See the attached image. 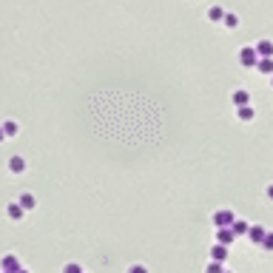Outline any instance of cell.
Instances as JSON below:
<instances>
[{
  "label": "cell",
  "mask_w": 273,
  "mask_h": 273,
  "mask_svg": "<svg viewBox=\"0 0 273 273\" xmlns=\"http://www.w3.org/2000/svg\"><path fill=\"white\" fill-rule=\"evenodd\" d=\"M208 273H225L222 262H211V265H208Z\"/></svg>",
  "instance_id": "19"
},
{
  "label": "cell",
  "mask_w": 273,
  "mask_h": 273,
  "mask_svg": "<svg viewBox=\"0 0 273 273\" xmlns=\"http://www.w3.org/2000/svg\"><path fill=\"white\" fill-rule=\"evenodd\" d=\"M225 273H230V271H225Z\"/></svg>",
  "instance_id": "25"
},
{
  "label": "cell",
  "mask_w": 273,
  "mask_h": 273,
  "mask_svg": "<svg viewBox=\"0 0 273 273\" xmlns=\"http://www.w3.org/2000/svg\"><path fill=\"white\" fill-rule=\"evenodd\" d=\"M225 259H228V248L216 242L214 248H211V262H225Z\"/></svg>",
  "instance_id": "10"
},
{
  "label": "cell",
  "mask_w": 273,
  "mask_h": 273,
  "mask_svg": "<svg viewBox=\"0 0 273 273\" xmlns=\"http://www.w3.org/2000/svg\"><path fill=\"white\" fill-rule=\"evenodd\" d=\"M256 71H262V74H271V77H273V57H259Z\"/></svg>",
  "instance_id": "11"
},
{
  "label": "cell",
  "mask_w": 273,
  "mask_h": 273,
  "mask_svg": "<svg viewBox=\"0 0 273 273\" xmlns=\"http://www.w3.org/2000/svg\"><path fill=\"white\" fill-rule=\"evenodd\" d=\"M3 139H6V131H3V125H0V142H3Z\"/></svg>",
  "instance_id": "22"
},
{
  "label": "cell",
  "mask_w": 273,
  "mask_h": 273,
  "mask_svg": "<svg viewBox=\"0 0 273 273\" xmlns=\"http://www.w3.org/2000/svg\"><path fill=\"white\" fill-rule=\"evenodd\" d=\"M233 239H236V233H233L230 228H219V230H216V242H219V245H225V248H230V242H233Z\"/></svg>",
  "instance_id": "5"
},
{
  "label": "cell",
  "mask_w": 273,
  "mask_h": 273,
  "mask_svg": "<svg viewBox=\"0 0 273 273\" xmlns=\"http://www.w3.org/2000/svg\"><path fill=\"white\" fill-rule=\"evenodd\" d=\"M233 222H236V216H233V211H228V208H222V211L214 214V225L216 228H230Z\"/></svg>",
  "instance_id": "2"
},
{
  "label": "cell",
  "mask_w": 273,
  "mask_h": 273,
  "mask_svg": "<svg viewBox=\"0 0 273 273\" xmlns=\"http://www.w3.org/2000/svg\"><path fill=\"white\" fill-rule=\"evenodd\" d=\"M17 273H29V271H26V268H20V271H17Z\"/></svg>",
  "instance_id": "24"
},
{
  "label": "cell",
  "mask_w": 273,
  "mask_h": 273,
  "mask_svg": "<svg viewBox=\"0 0 273 273\" xmlns=\"http://www.w3.org/2000/svg\"><path fill=\"white\" fill-rule=\"evenodd\" d=\"M0 271H3V273H17V271H20V259H17L14 253L3 256V262H0Z\"/></svg>",
  "instance_id": "3"
},
{
  "label": "cell",
  "mask_w": 273,
  "mask_h": 273,
  "mask_svg": "<svg viewBox=\"0 0 273 273\" xmlns=\"http://www.w3.org/2000/svg\"><path fill=\"white\" fill-rule=\"evenodd\" d=\"M253 48H256V54L259 57H273V40H259Z\"/></svg>",
  "instance_id": "9"
},
{
  "label": "cell",
  "mask_w": 273,
  "mask_h": 273,
  "mask_svg": "<svg viewBox=\"0 0 273 273\" xmlns=\"http://www.w3.org/2000/svg\"><path fill=\"white\" fill-rule=\"evenodd\" d=\"M9 174H14V177L26 174V159L23 157H9Z\"/></svg>",
  "instance_id": "6"
},
{
  "label": "cell",
  "mask_w": 273,
  "mask_h": 273,
  "mask_svg": "<svg viewBox=\"0 0 273 273\" xmlns=\"http://www.w3.org/2000/svg\"><path fill=\"white\" fill-rule=\"evenodd\" d=\"M23 214H26V208H23L20 202H9V208H6V216H9V219L17 222V219H23Z\"/></svg>",
  "instance_id": "8"
},
{
  "label": "cell",
  "mask_w": 273,
  "mask_h": 273,
  "mask_svg": "<svg viewBox=\"0 0 273 273\" xmlns=\"http://www.w3.org/2000/svg\"><path fill=\"white\" fill-rule=\"evenodd\" d=\"M236 117L242 123H250V120L256 117V111H253V105H242V108H236Z\"/></svg>",
  "instance_id": "12"
},
{
  "label": "cell",
  "mask_w": 273,
  "mask_h": 273,
  "mask_svg": "<svg viewBox=\"0 0 273 273\" xmlns=\"http://www.w3.org/2000/svg\"><path fill=\"white\" fill-rule=\"evenodd\" d=\"M0 273H3V271H0Z\"/></svg>",
  "instance_id": "26"
},
{
  "label": "cell",
  "mask_w": 273,
  "mask_h": 273,
  "mask_svg": "<svg viewBox=\"0 0 273 273\" xmlns=\"http://www.w3.org/2000/svg\"><path fill=\"white\" fill-rule=\"evenodd\" d=\"M63 273H83V268L77 262H68V265H63Z\"/></svg>",
  "instance_id": "18"
},
{
  "label": "cell",
  "mask_w": 273,
  "mask_h": 273,
  "mask_svg": "<svg viewBox=\"0 0 273 273\" xmlns=\"http://www.w3.org/2000/svg\"><path fill=\"white\" fill-rule=\"evenodd\" d=\"M208 20H225V9L222 6H211L208 9Z\"/></svg>",
  "instance_id": "13"
},
{
  "label": "cell",
  "mask_w": 273,
  "mask_h": 273,
  "mask_svg": "<svg viewBox=\"0 0 273 273\" xmlns=\"http://www.w3.org/2000/svg\"><path fill=\"white\" fill-rule=\"evenodd\" d=\"M230 100H233V105H236V108H242V105H250V94H248V89H236Z\"/></svg>",
  "instance_id": "7"
},
{
  "label": "cell",
  "mask_w": 273,
  "mask_h": 273,
  "mask_svg": "<svg viewBox=\"0 0 273 273\" xmlns=\"http://www.w3.org/2000/svg\"><path fill=\"white\" fill-rule=\"evenodd\" d=\"M17 202H20L23 208H26V211H32L34 205H37V199H34V193H23V196L17 199Z\"/></svg>",
  "instance_id": "14"
},
{
  "label": "cell",
  "mask_w": 273,
  "mask_h": 273,
  "mask_svg": "<svg viewBox=\"0 0 273 273\" xmlns=\"http://www.w3.org/2000/svg\"><path fill=\"white\" fill-rule=\"evenodd\" d=\"M222 23H225L228 29H236V26H239V17L233 14V11H225V20H222Z\"/></svg>",
  "instance_id": "16"
},
{
  "label": "cell",
  "mask_w": 273,
  "mask_h": 273,
  "mask_svg": "<svg viewBox=\"0 0 273 273\" xmlns=\"http://www.w3.org/2000/svg\"><path fill=\"white\" fill-rule=\"evenodd\" d=\"M248 222H242V219H236V222H233V225H230V230H233V233H236V236H245V233H248Z\"/></svg>",
  "instance_id": "15"
},
{
  "label": "cell",
  "mask_w": 273,
  "mask_h": 273,
  "mask_svg": "<svg viewBox=\"0 0 273 273\" xmlns=\"http://www.w3.org/2000/svg\"><path fill=\"white\" fill-rule=\"evenodd\" d=\"M128 273H148V271H145V265H131Z\"/></svg>",
  "instance_id": "21"
},
{
  "label": "cell",
  "mask_w": 273,
  "mask_h": 273,
  "mask_svg": "<svg viewBox=\"0 0 273 273\" xmlns=\"http://www.w3.org/2000/svg\"><path fill=\"white\" fill-rule=\"evenodd\" d=\"M239 63L245 68H256V63H259L256 48H253V46H242V48H239Z\"/></svg>",
  "instance_id": "1"
},
{
  "label": "cell",
  "mask_w": 273,
  "mask_h": 273,
  "mask_svg": "<svg viewBox=\"0 0 273 273\" xmlns=\"http://www.w3.org/2000/svg\"><path fill=\"white\" fill-rule=\"evenodd\" d=\"M248 236H250V242H265V236H268V228L265 225H250L248 228Z\"/></svg>",
  "instance_id": "4"
},
{
  "label": "cell",
  "mask_w": 273,
  "mask_h": 273,
  "mask_svg": "<svg viewBox=\"0 0 273 273\" xmlns=\"http://www.w3.org/2000/svg\"><path fill=\"white\" fill-rule=\"evenodd\" d=\"M3 131H6V136H14L17 134V123H14V120H6V123H3Z\"/></svg>",
  "instance_id": "17"
},
{
  "label": "cell",
  "mask_w": 273,
  "mask_h": 273,
  "mask_svg": "<svg viewBox=\"0 0 273 273\" xmlns=\"http://www.w3.org/2000/svg\"><path fill=\"white\" fill-rule=\"evenodd\" d=\"M262 245H265L268 250H273V233H271V230H268V236H265V242H262Z\"/></svg>",
  "instance_id": "20"
},
{
  "label": "cell",
  "mask_w": 273,
  "mask_h": 273,
  "mask_svg": "<svg viewBox=\"0 0 273 273\" xmlns=\"http://www.w3.org/2000/svg\"><path fill=\"white\" fill-rule=\"evenodd\" d=\"M268 196H271V199H273V185H268Z\"/></svg>",
  "instance_id": "23"
}]
</instances>
